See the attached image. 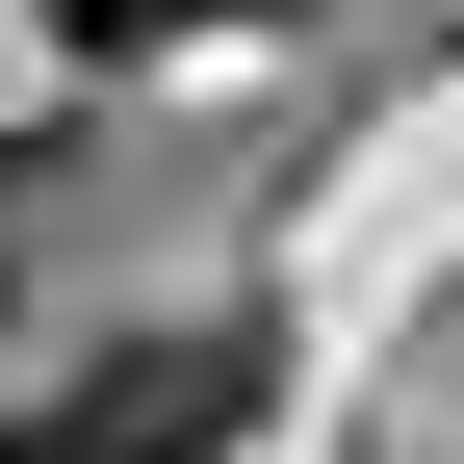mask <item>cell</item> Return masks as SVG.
Instances as JSON below:
<instances>
[{
  "instance_id": "cell-2",
  "label": "cell",
  "mask_w": 464,
  "mask_h": 464,
  "mask_svg": "<svg viewBox=\"0 0 464 464\" xmlns=\"http://www.w3.org/2000/svg\"><path fill=\"white\" fill-rule=\"evenodd\" d=\"M207 26H284V0H52L78 78H155V52H207Z\"/></svg>"
},
{
  "instance_id": "cell-1",
  "label": "cell",
  "mask_w": 464,
  "mask_h": 464,
  "mask_svg": "<svg viewBox=\"0 0 464 464\" xmlns=\"http://www.w3.org/2000/svg\"><path fill=\"white\" fill-rule=\"evenodd\" d=\"M284 413V335H232V310H181V335H103L52 413H0V464H232Z\"/></svg>"
},
{
  "instance_id": "cell-3",
  "label": "cell",
  "mask_w": 464,
  "mask_h": 464,
  "mask_svg": "<svg viewBox=\"0 0 464 464\" xmlns=\"http://www.w3.org/2000/svg\"><path fill=\"white\" fill-rule=\"evenodd\" d=\"M52 207H78V130H26V155H0V310H26V232Z\"/></svg>"
}]
</instances>
